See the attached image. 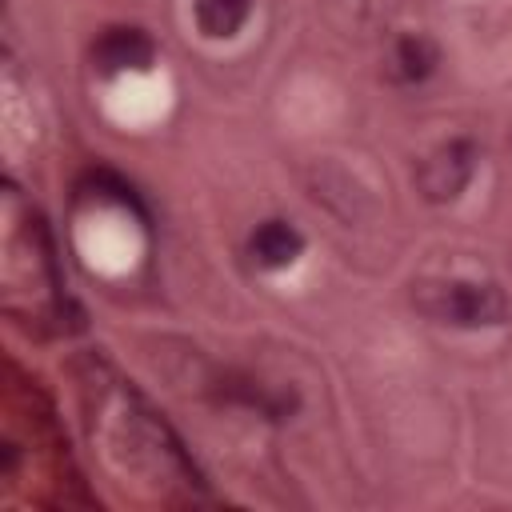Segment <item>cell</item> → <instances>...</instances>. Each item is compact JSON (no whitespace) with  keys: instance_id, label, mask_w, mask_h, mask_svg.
I'll return each mask as SVG.
<instances>
[{"instance_id":"cell-5","label":"cell","mask_w":512,"mask_h":512,"mask_svg":"<svg viewBox=\"0 0 512 512\" xmlns=\"http://www.w3.org/2000/svg\"><path fill=\"white\" fill-rule=\"evenodd\" d=\"M248 248H252V256H256V264H264V268H288V264L300 256L304 236H300L288 220H264V224L252 232Z\"/></svg>"},{"instance_id":"cell-1","label":"cell","mask_w":512,"mask_h":512,"mask_svg":"<svg viewBox=\"0 0 512 512\" xmlns=\"http://www.w3.org/2000/svg\"><path fill=\"white\" fill-rule=\"evenodd\" d=\"M96 392V388H92ZM96 408H100V424L108 428V444L120 452V464L124 468H136V472H148V476H172V472H184L196 480V468H188V460L180 456V444L172 440V432L144 408V400L128 388H104L100 380V392H96Z\"/></svg>"},{"instance_id":"cell-7","label":"cell","mask_w":512,"mask_h":512,"mask_svg":"<svg viewBox=\"0 0 512 512\" xmlns=\"http://www.w3.org/2000/svg\"><path fill=\"white\" fill-rule=\"evenodd\" d=\"M192 12H196V28L212 40H228L244 28L248 12H252V0H192Z\"/></svg>"},{"instance_id":"cell-6","label":"cell","mask_w":512,"mask_h":512,"mask_svg":"<svg viewBox=\"0 0 512 512\" xmlns=\"http://www.w3.org/2000/svg\"><path fill=\"white\" fill-rule=\"evenodd\" d=\"M436 60H440L436 44H432L428 36L412 32V36H400V40L392 44V56H388V72H392L396 80H404V84H420L424 76H432Z\"/></svg>"},{"instance_id":"cell-4","label":"cell","mask_w":512,"mask_h":512,"mask_svg":"<svg viewBox=\"0 0 512 512\" xmlns=\"http://www.w3.org/2000/svg\"><path fill=\"white\" fill-rule=\"evenodd\" d=\"M92 60L104 76H116V72H140L156 60V44L144 28L136 24H116V28H104L92 44Z\"/></svg>"},{"instance_id":"cell-2","label":"cell","mask_w":512,"mask_h":512,"mask_svg":"<svg viewBox=\"0 0 512 512\" xmlns=\"http://www.w3.org/2000/svg\"><path fill=\"white\" fill-rule=\"evenodd\" d=\"M412 304L428 320L452 328H492L508 320V296L480 280H424L416 284Z\"/></svg>"},{"instance_id":"cell-3","label":"cell","mask_w":512,"mask_h":512,"mask_svg":"<svg viewBox=\"0 0 512 512\" xmlns=\"http://www.w3.org/2000/svg\"><path fill=\"white\" fill-rule=\"evenodd\" d=\"M472 172H476V144L468 136H456V140H444L440 148H432L420 160L416 188L428 200H456L468 188Z\"/></svg>"}]
</instances>
